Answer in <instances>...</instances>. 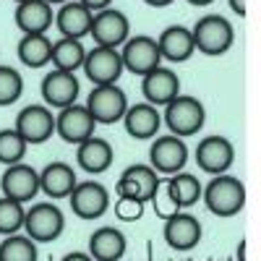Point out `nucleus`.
Masks as SVG:
<instances>
[{
    "label": "nucleus",
    "mask_w": 261,
    "mask_h": 261,
    "mask_svg": "<svg viewBox=\"0 0 261 261\" xmlns=\"http://www.w3.org/2000/svg\"><path fill=\"white\" fill-rule=\"evenodd\" d=\"M201 201L214 217H235L246 206V186L241 178H232L227 172L214 175L201 191Z\"/></svg>",
    "instance_id": "f257e3e1"
},
{
    "label": "nucleus",
    "mask_w": 261,
    "mask_h": 261,
    "mask_svg": "<svg viewBox=\"0 0 261 261\" xmlns=\"http://www.w3.org/2000/svg\"><path fill=\"white\" fill-rule=\"evenodd\" d=\"M191 39H193L196 53L217 58V55H225L235 45V29H232V24H230L225 16L206 13V16H201L193 24Z\"/></svg>",
    "instance_id": "f03ea898"
},
{
    "label": "nucleus",
    "mask_w": 261,
    "mask_h": 261,
    "mask_svg": "<svg viewBox=\"0 0 261 261\" xmlns=\"http://www.w3.org/2000/svg\"><path fill=\"white\" fill-rule=\"evenodd\" d=\"M162 123L170 128L172 136L186 139V136H196L206 123V110L204 105L191 97V94H178L172 102L165 105L162 113Z\"/></svg>",
    "instance_id": "7ed1b4c3"
},
{
    "label": "nucleus",
    "mask_w": 261,
    "mask_h": 261,
    "mask_svg": "<svg viewBox=\"0 0 261 261\" xmlns=\"http://www.w3.org/2000/svg\"><path fill=\"white\" fill-rule=\"evenodd\" d=\"M24 230L34 243H53L65 230V217L55 201H37L24 214Z\"/></svg>",
    "instance_id": "20e7f679"
},
{
    "label": "nucleus",
    "mask_w": 261,
    "mask_h": 261,
    "mask_svg": "<svg viewBox=\"0 0 261 261\" xmlns=\"http://www.w3.org/2000/svg\"><path fill=\"white\" fill-rule=\"evenodd\" d=\"M86 110H89L97 125H115L123 120L128 110V97L118 84L94 86L89 99H86Z\"/></svg>",
    "instance_id": "39448f33"
},
{
    "label": "nucleus",
    "mask_w": 261,
    "mask_h": 261,
    "mask_svg": "<svg viewBox=\"0 0 261 261\" xmlns=\"http://www.w3.org/2000/svg\"><path fill=\"white\" fill-rule=\"evenodd\" d=\"M188 162V146L183 139L178 136H154V141H151L149 146V167L157 172V175L162 178H170L175 175V172H183Z\"/></svg>",
    "instance_id": "423d86ee"
},
{
    "label": "nucleus",
    "mask_w": 261,
    "mask_h": 261,
    "mask_svg": "<svg viewBox=\"0 0 261 261\" xmlns=\"http://www.w3.org/2000/svg\"><path fill=\"white\" fill-rule=\"evenodd\" d=\"M120 60H123V71H130L136 76H146L149 71H154L157 65H162L157 39L149 37V34L128 37L120 47Z\"/></svg>",
    "instance_id": "0eeeda50"
},
{
    "label": "nucleus",
    "mask_w": 261,
    "mask_h": 261,
    "mask_svg": "<svg viewBox=\"0 0 261 261\" xmlns=\"http://www.w3.org/2000/svg\"><path fill=\"white\" fill-rule=\"evenodd\" d=\"M89 37L94 39V45H99V47H115V50H120L123 42L130 37V21L118 8L97 11L92 16Z\"/></svg>",
    "instance_id": "6e6552de"
},
{
    "label": "nucleus",
    "mask_w": 261,
    "mask_h": 261,
    "mask_svg": "<svg viewBox=\"0 0 261 261\" xmlns=\"http://www.w3.org/2000/svg\"><path fill=\"white\" fill-rule=\"evenodd\" d=\"M16 134L29 146L45 144L50 136H55V113L47 105H27L16 115Z\"/></svg>",
    "instance_id": "1a4fd4ad"
},
{
    "label": "nucleus",
    "mask_w": 261,
    "mask_h": 261,
    "mask_svg": "<svg viewBox=\"0 0 261 261\" xmlns=\"http://www.w3.org/2000/svg\"><path fill=\"white\" fill-rule=\"evenodd\" d=\"M68 204L79 220H99L110 209V191L99 180H79L68 196Z\"/></svg>",
    "instance_id": "9d476101"
},
{
    "label": "nucleus",
    "mask_w": 261,
    "mask_h": 261,
    "mask_svg": "<svg viewBox=\"0 0 261 261\" xmlns=\"http://www.w3.org/2000/svg\"><path fill=\"white\" fill-rule=\"evenodd\" d=\"M94 128L97 123L86 110V105L73 102L55 113V136H60L65 144H84L86 139L94 136Z\"/></svg>",
    "instance_id": "9b49d317"
},
{
    "label": "nucleus",
    "mask_w": 261,
    "mask_h": 261,
    "mask_svg": "<svg viewBox=\"0 0 261 261\" xmlns=\"http://www.w3.org/2000/svg\"><path fill=\"white\" fill-rule=\"evenodd\" d=\"M81 71L86 73V79H89L94 86L118 84V79L123 76V60H120V50L94 45L92 50H86V58H84Z\"/></svg>",
    "instance_id": "f8f14e48"
},
{
    "label": "nucleus",
    "mask_w": 261,
    "mask_h": 261,
    "mask_svg": "<svg viewBox=\"0 0 261 261\" xmlns=\"http://www.w3.org/2000/svg\"><path fill=\"white\" fill-rule=\"evenodd\" d=\"M235 162V146L227 136H204L196 146V165H199L206 175H225Z\"/></svg>",
    "instance_id": "ddd939ff"
},
{
    "label": "nucleus",
    "mask_w": 261,
    "mask_h": 261,
    "mask_svg": "<svg viewBox=\"0 0 261 261\" xmlns=\"http://www.w3.org/2000/svg\"><path fill=\"white\" fill-rule=\"evenodd\" d=\"M160 186H162V178L149 165H130L120 172V178L115 183V193L130 196V199H139L146 204L157 196Z\"/></svg>",
    "instance_id": "4468645a"
},
{
    "label": "nucleus",
    "mask_w": 261,
    "mask_h": 261,
    "mask_svg": "<svg viewBox=\"0 0 261 261\" xmlns=\"http://www.w3.org/2000/svg\"><path fill=\"white\" fill-rule=\"evenodd\" d=\"M0 191H3L6 199H13L18 204H29L39 193V172L27 162L8 165L6 172L0 175Z\"/></svg>",
    "instance_id": "2eb2a0df"
},
{
    "label": "nucleus",
    "mask_w": 261,
    "mask_h": 261,
    "mask_svg": "<svg viewBox=\"0 0 261 261\" xmlns=\"http://www.w3.org/2000/svg\"><path fill=\"white\" fill-rule=\"evenodd\" d=\"M165 241L172 251H191L199 246L201 241V235H204V227L201 222L196 220L193 214L188 212H172L165 217Z\"/></svg>",
    "instance_id": "dca6fc26"
},
{
    "label": "nucleus",
    "mask_w": 261,
    "mask_h": 261,
    "mask_svg": "<svg viewBox=\"0 0 261 261\" xmlns=\"http://www.w3.org/2000/svg\"><path fill=\"white\" fill-rule=\"evenodd\" d=\"M141 94H144V102L154 107H165L167 102H172L180 94V79L172 68L157 65L154 71L141 76Z\"/></svg>",
    "instance_id": "f3484780"
},
{
    "label": "nucleus",
    "mask_w": 261,
    "mask_h": 261,
    "mask_svg": "<svg viewBox=\"0 0 261 261\" xmlns=\"http://www.w3.org/2000/svg\"><path fill=\"white\" fill-rule=\"evenodd\" d=\"M79 79L76 73H65V71H50L45 73V79H42V99H45V105L50 107V110H63V107H68L79 99Z\"/></svg>",
    "instance_id": "a211bd4d"
},
{
    "label": "nucleus",
    "mask_w": 261,
    "mask_h": 261,
    "mask_svg": "<svg viewBox=\"0 0 261 261\" xmlns=\"http://www.w3.org/2000/svg\"><path fill=\"white\" fill-rule=\"evenodd\" d=\"M201 180L191 175V172H175V175H170L162 180L160 186V193H165V199L170 201L172 212H180V209H188L193 204L201 201Z\"/></svg>",
    "instance_id": "6ab92c4d"
},
{
    "label": "nucleus",
    "mask_w": 261,
    "mask_h": 261,
    "mask_svg": "<svg viewBox=\"0 0 261 261\" xmlns=\"http://www.w3.org/2000/svg\"><path fill=\"white\" fill-rule=\"evenodd\" d=\"M123 125L130 139H139V141L154 139L160 136V128H162V113H160V107L149 105V102L128 105V110L123 115Z\"/></svg>",
    "instance_id": "aec40b11"
},
{
    "label": "nucleus",
    "mask_w": 261,
    "mask_h": 261,
    "mask_svg": "<svg viewBox=\"0 0 261 261\" xmlns=\"http://www.w3.org/2000/svg\"><path fill=\"white\" fill-rule=\"evenodd\" d=\"M113 160H115V149L102 136H92V139H86L84 144L76 146V162L84 172H89V175H102V172H107L113 167Z\"/></svg>",
    "instance_id": "412c9836"
},
{
    "label": "nucleus",
    "mask_w": 261,
    "mask_h": 261,
    "mask_svg": "<svg viewBox=\"0 0 261 261\" xmlns=\"http://www.w3.org/2000/svg\"><path fill=\"white\" fill-rule=\"evenodd\" d=\"M53 18H55V11L45 0H24L13 11L16 27L24 34H47L53 27Z\"/></svg>",
    "instance_id": "4be33fe9"
},
{
    "label": "nucleus",
    "mask_w": 261,
    "mask_h": 261,
    "mask_svg": "<svg viewBox=\"0 0 261 261\" xmlns=\"http://www.w3.org/2000/svg\"><path fill=\"white\" fill-rule=\"evenodd\" d=\"M92 11H86L79 0H68L63 3L58 11H55V18L53 24L55 29L60 32V37H68V39H84L89 34V27H92Z\"/></svg>",
    "instance_id": "5701e85b"
},
{
    "label": "nucleus",
    "mask_w": 261,
    "mask_h": 261,
    "mask_svg": "<svg viewBox=\"0 0 261 261\" xmlns=\"http://www.w3.org/2000/svg\"><path fill=\"white\" fill-rule=\"evenodd\" d=\"M76 183H79V175L68 162H50L39 172V191L47 199H68Z\"/></svg>",
    "instance_id": "b1692460"
},
{
    "label": "nucleus",
    "mask_w": 261,
    "mask_h": 261,
    "mask_svg": "<svg viewBox=\"0 0 261 261\" xmlns=\"http://www.w3.org/2000/svg\"><path fill=\"white\" fill-rule=\"evenodd\" d=\"M125 235L113 227V225H105V227H97L92 235H89V253L94 261H120L125 256Z\"/></svg>",
    "instance_id": "393cba45"
},
{
    "label": "nucleus",
    "mask_w": 261,
    "mask_h": 261,
    "mask_svg": "<svg viewBox=\"0 0 261 261\" xmlns=\"http://www.w3.org/2000/svg\"><path fill=\"white\" fill-rule=\"evenodd\" d=\"M157 39V47H160V55L162 60H170V63H186L193 58L196 47H193V39H191V29L180 27V24H172L167 27Z\"/></svg>",
    "instance_id": "a878e982"
},
{
    "label": "nucleus",
    "mask_w": 261,
    "mask_h": 261,
    "mask_svg": "<svg viewBox=\"0 0 261 261\" xmlns=\"http://www.w3.org/2000/svg\"><path fill=\"white\" fill-rule=\"evenodd\" d=\"M18 60L27 65V68H45L50 65V55H53V42L47 34H24L16 45Z\"/></svg>",
    "instance_id": "bb28decb"
},
{
    "label": "nucleus",
    "mask_w": 261,
    "mask_h": 261,
    "mask_svg": "<svg viewBox=\"0 0 261 261\" xmlns=\"http://www.w3.org/2000/svg\"><path fill=\"white\" fill-rule=\"evenodd\" d=\"M86 58V47L81 45V39H68V37H60L53 42V55L50 63L55 71H65V73H76L81 71Z\"/></svg>",
    "instance_id": "cd10ccee"
},
{
    "label": "nucleus",
    "mask_w": 261,
    "mask_h": 261,
    "mask_svg": "<svg viewBox=\"0 0 261 261\" xmlns=\"http://www.w3.org/2000/svg\"><path fill=\"white\" fill-rule=\"evenodd\" d=\"M39 251L37 243L27 235H6V241L0 243V261H37Z\"/></svg>",
    "instance_id": "c85d7f7f"
},
{
    "label": "nucleus",
    "mask_w": 261,
    "mask_h": 261,
    "mask_svg": "<svg viewBox=\"0 0 261 261\" xmlns=\"http://www.w3.org/2000/svg\"><path fill=\"white\" fill-rule=\"evenodd\" d=\"M29 144L16 134V128H0V165H18L24 162Z\"/></svg>",
    "instance_id": "c756f323"
},
{
    "label": "nucleus",
    "mask_w": 261,
    "mask_h": 261,
    "mask_svg": "<svg viewBox=\"0 0 261 261\" xmlns=\"http://www.w3.org/2000/svg\"><path fill=\"white\" fill-rule=\"evenodd\" d=\"M24 214H27L24 204L3 196L0 199V235H16L18 230H24Z\"/></svg>",
    "instance_id": "7c9ffc66"
},
{
    "label": "nucleus",
    "mask_w": 261,
    "mask_h": 261,
    "mask_svg": "<svg viewBox=\"0 0 261 261\" xmlns=\"http://www.w3.org/2000/svg\"><path fill=\"white\" fill-rule=\"evenodd\" d=\"M21 94H24V76L11 65H0V107L18 102Z\"/></svg>",
    "instance_id": "2f4dec72"
},
{
    "label": "nucleus",
    "mask_w": 261,
    "mask_h": 261,
    "mask_svg": "<svg viewBox=\"0 0 261 261\" xmlns=\"http://www.w3.org/2000/svg\"><path fill=\"white\" fill-rule=\"evenodd\" d=\"M115 217L123 222H139L141 217H144V209L146 204L139 201V199H130V196H118L115 199Z\"/></svg>",
    "instance_id": "473e14b6"
},
{
    "label": "nucleus",
    "mask_w": 261,
    "mask_h": 261,
    "mask_svg": "<svg viewBox=\"0 0 261 261\" xmlns=\"http://www.w3.org/2000/svg\"><path fill=\"white\" fill-rule=\"evenodd\" d=\"M79 3H81L86 11H92V13L105 11V8H113V0H79Z\"/></svg>",
    "instance_id": "72a5a7b5"
},
{
    "label": "nucleus",
    "mask_w": 261,
    "mask_h": 261,
    "mask_svg": "<svg viewBox=\"0 0 261 261\" xmlns=\"http://www.w3.org/2000/svg\"><path fill=\"white\" fill-rule=\"evenodd\" d=\"M60 261H94V258L86 253V251H73V253H65Z\"/></svg>",
    "instance_id": "f704fd0d"
},
{
    "label": "nucleus",
    "mask_w": 261,
    "mask_h": 261,
    "mask_svg": "<svg viewBox=\"0 0 261 261\" xmlns=\"http://www.w3.org/2000/svg\"><path fill=\"white\" fill-rule=\"evenodd\" d=\"M230 3V11L238 13V16H246V0H227Z\"/></svg>",
    "instance_id": "c9c22d12"
},
{
    "label": "nucleus",
    "mask_w": 261,
    "mask_h": 261,
    "mask_svg": "<svg viewBox=\"0 0 261 261\" xmlns=\"http://www.w3.org/2000/svg\"><path fill=\"white\" fill-rule=\"evenodd\" d=\"M146 6H151V8H167V6H172L175 0H144Z\"/></svg>",
    "instance_id": "e433bc0d"
},
{
    "label": "nucleus",
    "mask_w": 261,
    "mask_h": 261,
    "mask_svg": "<svg viewBox=\"0 0 261 261\" xmlns=\"http://www.w3.org/2000/svg\"><path fill=\"white\" fill-rule=\"evenodd\" d=\"M186 3H191V6H196V8H206V6L214 3V0H186Z\"/></svg>",
    "instance_id": "4c0bfd02"
},
{
    "label": "nucleus",
    "mask_w": 261,
    "mask_h": 261,
    "mask_svg": "<svg viewBox=\"0 0 261 261\" xmlns=\"http://www.w3.org/2000/svg\"><path fill=\"white\" fill-rule=\"evenodd\" d=\"M238 261H246V241H241V246H238Z\"/></svg>",
    "instance_id": "58836bf2"
},
{
    "label": "nucleus",
    "mask_w": 261,
    "mask_h": 261,
    "mask_svg": "<svg viewBox=\"0 0 261 261\" xmlns=\"http://www.w3.org/2000/svg\"><path fill=\"white\" fill-rule=\"evenodd\" d=\"M45 3H50V6H63V3H68V0H45Z\"/></svg>",
    "instance_id": "ea45409f"
},
{
    "label": "nucleus",
    "mask_w": 261,
    "mask_h": 261,
    "mask_svg": "<svg viewBox=\"0 0 261 261\" xmlns=\"http://www.w3.org/2000/svg\"><path fill=\"white\" fill-rule=\"evenodd\" d=\"M13 3H16V6H18V3H24V0H13Z\"/></svg>",
    "instance_id": "a19ab883"
}]
</instances>
